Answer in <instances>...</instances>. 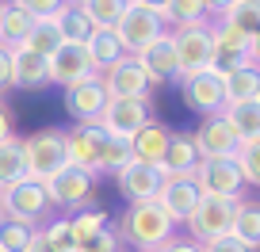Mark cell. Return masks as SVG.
<instances>
[{
  "label": "cell",
  "instance_id": "cell-41",
  "mask_svg": "<svg viewBox=\"0 0 260 252\" xmlns=\"http://www.w3.org/2000/svg\"><path fill=\"white\" fill-rule=\"evenodd\" d=\"M12 138V115L4 111V103H0V141H8Z\"/></svg>",
  "mask_w": 260,
  "mask_h": 252
},
{
  "label": "cell",
  "instance_id": "cell-12",
  "mask_svg": "<svg viewBox=\"0 0 260 252\" xmlns=\"http://www.w3.org/2000/svg\"><path fill=\"white\" fill-rule=\"evenodd\" d=\"M104 107H107V92H104V81H100V77L65 88V111H69V119H73L77 126H96Z\"/></svg>",
  "mask_w": 260,
  "mask_h": 252
},
{
  "label": "cell",
  "instance_id": "cell-26",
  "mask_svg": "<svg viewBox=\"0 0 260 252\" xmlns=\"http://www.w3.org/2000/svg\"><path fill=\"white\" fill-rule=\"evenodd\" d=\"M54 27L61 34V42H88V34H92V23L84 16L81 0H61L57 16H54Z\"/></svg>",
  "mask_w": 260,
  "mask_h": 252
},
{
  "label": "cell",
  "instance_id": "cell-6",
  "mask_svg": "<svg viewBox=\"0 0 260 252\" xmlns=\"http://www.w3.org/2000/svg\"><path fill=\"white\" fill-rule=\"evenodd\" d=\"M237 203H241V199H211V195H203L199 203H195L191 218L184 222V229H187V241L203 244V241H211V237L230 233V222H234Z\"/></svg>",
  "mask_w": 260,
  "mask_h": 252
},
{
  "label": "cell",
  "instance_id": "cell-10",
  "mask_svg": "<svg viewBox=\"0 0 260 252\" xmlns=\"http://www.w3.org/2000/svg\"><path fill=\"white\" fill-rule=\"evenodd\" d=\"M46 65H50V84H61V88H73V84H81V81L100 77L96 69H92V61H88L84 42H61V46L46 57Z\"/></svg>",
  "mask_w": 260,
  "mask_h": 252
},
{
  "label": "cell",
  "instance_id": "cell-24",
  "mask_svg": "<svg viewBox=\"0 0 260 252\" xmlns=\"http://www.w3.org/2000/svg\"><path fill=\"white\" fill-rule=\"evenodd\" d=\"M84 50H88V61L96 73H107L111 65H119L122 57H130L126 50H122V42L115 39V31H92L88 42H84Z\"/></svg>",
  "mask_w": 260,
  "mask_h": 252
},
{
  "label": "cell",
  "instance_id": "cell-11",
  "mask_svg": "<svg viewBox=\"0 0 260 252\" xmlns=\"http://www.w3.org/2000/svg\"><path fill=\"white\" fill-rule=\"evenodd\" d=\"M191 179L199 187V195H211V199H241V191H245L234 161H199Z\"/></svg>",
  "mask_w": 260,
  "mask_h": 252
},
{
  "label": "cell",
  "instance_id": "cell-20",
  "mask_svg": "<svg viewBox=\"0 0 260 252\" xmlns=\"http://www.w3.org/2000/svg\"><path fill=\"white\" fill-rule=\"evenodd\" d=\"M195 164H199V153L191 146V134H169V146H165V157L157 164V172L165 179H184L195 172Z\"/></svg>",
  "mask_w": 260,
  "mask_h": 252
},
{
  "label": "cell",
  "instance_id": "cell-36",
  "mask_svg": "<svg viewBox=\"0 0 260 252\" xmlns=\"http://www.w3.org/2000/svg\"><path fill=\"white\" fill-rule=\"evenodd\" d=\"M39 233L46 237V244H50L54 252H77L73 233H69V218H54V222H46V226H39Z\"/></svg>",
  "mask_w": 260,
  "mask_h": 252
},
{
  "label": "cell",
  "instance_id": "cell-8",
  "mask_svg": "<svg viewBox=\"0 0 260 252\" xmlns=\"http://www.w3.org/2000/svg\"><path fill=\"white\" fill-rule=\"evenodd\" d=\"M191 146H195V153H199V161H234L241 141L230 130L226 115H211V119H203L199 130L191 134Z\"/></svg>",
  "mask_w": 260,
  "mask_h": 252
},
{
  "label": "cell",
  "instance_id": "cell-33",
  "mask_svg": "<svg viewBox=\"0 0 260 252\" xmlns=\"http://www.w3.org/2000/svg\"><path fill=\"white\" fill-rule=\"evenodd\" d=\"M234 168L245 187H260V141H245L234 153Z\"/></svg>",
  "mask_w": 260,
  "mask_h": 252
},
{
  "label": "cell",
  "instance_id": "cell-31",
  "mask_svg": "<svg viewBox=\"0 0 260 252\" xmlns=\"http://www.w3.org/2000/svg\"><path fill=\"white\" fill-rule=\"evenodd\" d=\"M111 222H107V210H100V206H84V210L69 214V233H73V244L81 248L84 241H92V237L100 233V229H107Z\"/></svg>",
  "mask_w": 260,
  "mask_h": 252
},
{
  "label": "cell",
  "instance_id": "cell-15",
  "mask_svg": "<svg viewBox=\"0 0 260 252\" xmlns=\"http://www.w3.org/2000/svg\"><path fill=\"white\" fill-rule=\"evenodd\" d=\"M199 199H203V195H199L195 179L184 176V179H165L153 203L165 210V218H169L172 226H184V222L191 218V210H195V203H199Z\"/></svg>",
  "mask_w": 260,
  "mask_h": 252
},
{
  "label": "cell",
  "instance_id": "cell-17",
  "mask_svg": "<svg viewBox=\"0 0 260 252\" xmlns=\"http://www.w3.org/2000/svg\"><path fill=\"white\" fill-rule=\"evenodd\" d=\"M134 61L142 65V73H146L149 88H153V84L180 81V73H176V50H172V34H169V31H165L157 42H149L142 54H134Z\"/></svg>",
  "mask_w": 260,
  "mask_h": 252
},
{
  "label": "cell",
  "instance_id": "cell-7",
  "mask_svg": "<svg viewBox=\"0 0 260 252\" xmlns=\"http://www.w3.org/2000/svg\"><path fill=\"white\" fill-rule=\"evenodd\" d=\"M42 187H46L50 206H61V210L77 214V210H84V206H92V187H96V176L77 172V168H69V164H65V168L54 172Z\"/></svg>",
  "mask_w": 260,
  "mask_h": 252
},
{
  "label": "cell",
  "instance_id": "cell-37",
  "mask_svg": "<svg viewBox=\"0 0 260 252\" xmlns=\"http://www.w3.org/2000/svg\"><path fill=\"white\" fill-rule=\"evenodd\" d=\"M57 4H61V0H19V8H23L27 16L35 19V23H42V19H54V16H57Z\"/></svg>",
  "mask_w": 260,
  "mask_h": 252
},
{
  "label": "cell",
  "instance_id": "cell-43",
  "mask_svg": "<svg viewBox=\"0 0 260 252\" xmlns=\"http://www.w3.org/2000/svg\"><path fill=\"white\" fill-rule=\"evenodd\" d=\"M0 222H4V210H0Z\"/></svg>",
  "mask_w": 260,
  "mask_h": 252
},
{
  "label": "cell",
  "instance_id": "cell-1",
  "mask_svg": "<svg viewBox=\"0 0 260 252\" xmlns=\"http://www.w3.org/2000/svg\"><path fill=\"white\" fill-rule=\"evenodd\" d=\"M115 237L119 244L126 241L134 252H157L165 241L176 237V226L165 218V210L157 203H138V206H126L115 226Z\"/></svg>",
  "mask_w": 260,
  "mask_h": 252
},
{
  "label": "cell",
  "instance_id": "cell-35",
  "mask_svg": "<svg viewBox=\"0 0 260 252\" xmlns=\"http://www.w3.org/2000/svg\"><path fill=\"white\" fill-rule=\"evenodd\" d=\"M35 229L19 226V222H0V252H27Z\"/></svg>",
  "mask_w": 260,
  "mask_h": 252
},
{
  "label": "cell",
  "instance_id": "cell-42",
  "mask_svg": "<svg viewBox=\"0 0 260 252\" xmlns=\"http://www.w3.org/2000/svg\"><path fill=\"white\" fill-rule=\"evenodd\" d=\"M0 92H8V50L0 46Z\"/></svg>",
  "mask_w": 260,
  "mask_h": 252
},
{
  "label": "cell",
  "instance_id": "cell-34",
  "mask_svg": "<svg viewBox=\"0 0 260 252\" xmlns=\"http://www.w3.org/2000/svg\"><path fill=\"white\" fill-rule=\"evenodd\" d=\"M57 46H61V34H57L54 19H42V23H35L31 34H27V42H23V50H31V54H39V57H50Z\"/></svg>",
  "mask_w": 260,
  "mask_h": 252
},
{
  "label": "cell",
  "instance_id": "cell-27",
  "mask_svg": "<svg viewBox=\"0 0 260 252\" xmlns=\"http://www.w3.org/2000/svg\"><path fill=\"white\" fill-rule=\"evenodd\" d=\"M214 12H218L234 31H241L245 39L260 42V8H256V4H249V0H234V4H214Z\"/></svg>",
  "mask_w": 260,
  "mask_h": 252
},
{
  "label": "cell",
  "instance_id": "cell-14",
  "mask_svg": "<svg viewBox=\"0 0 260 252\" xmlns=\"http://www.w3.org/2000/svg\"><path fill=\"white\" fill-rule=\"evenodd\" d=\"M100 81H104L107 99H149V81L134 57H122L119 65L100 73Z\"/></svg>",
  "mask_w": 260,
  "mask_h": 252
},
{
  "label": "cell",
  "instance_id": "cell-28",
  "mask_svg": "<svg viewBox=\"0 0 260 252\" xmlns=\"http://www.w3.org/2000/svg\"><path fill=\"white\" fill-rule=\"evenodd\" d=\"M126 164H134V149L126 138H111L104 134V146H100V161H96V176H119Z\"/></svg>",
  "mask_w": 260,
  "mask_h": 252
},
{
  "label": "cell",
  "instance_id": "cell-30",
  "mask_svg": "<svg viewBox=\"0 0 260 252\" xmlns=\"http://www.w3.org/2000/svg\"><path fill=\"white\" fill-rule=\"evenodd\" d=\"M23 179H27V168H23V149H19V138L0 141V191L23 184Z\"/></svg>",
  "mask_w": 260,
  "mask_h": 252
},
{
  "label": "cell",
  "instance_id": "cell-22",
  "mask_svg": "<svg viewBox=\"0 0 260 252\" xmlns=\"http://www.w3.org/2000/svg\"><path fill=\"white\" fill-rule=\"evenodd\" d=\"M169 126H161V122L149 119L146 126H142L134 138H130V149H134V161L138 164H149V168H157L165 157V146H169Z\"/></svg>",
  "mask_w": 260,
  "mask_h": 252
},
{
  "label": "cell",
  "instance_id": "cell-18",
  "mask_svg": "<svg viewBox=\"0 0 260 252\" xmlns=\"http://www.w3.org/2000/svg\"><path fill=\"white\" fill-rule=\"evenodd\" d=\"M115 184H119V195L126 199L130 206H138V203H153L157 191H161L165 176L157 168H149V164H126V168L115 176Z\"/></svg>",
  "mask_w": 260,
  "mask_h": 252
},
{
  "label": "cell",
  "instance_id": "cell-3",
  "mask_svg": "<svg viewBox=\"0 0 260 252\" xmlns=\"http://www.w3.org/2000/svg\"><path fill=\"white\" fill-rule=\"evenodd\" d=\"M165 34V23L153 16V4L149 0H126L122 4V16L119 23H115V39L122 42V50H126L130 57L142 54V50L149 46V42H157Z\"/></svg>",
  "mask_w": 260,
  "mask_h": 252
},
{
  "label": "cell",
  "instance_id": "cell-4",
  "mask_svg": "<svg viewBox=\"0 0 260 252\" xmlns=\"http://www.w3.org/2000/svg\"><path fill=\"white\" fill-rule=\"evenodd\" d=\"M211 23V19H207ZM207 23H191V27H176L172 34V50H176V73L180 81L184 77H195V73H211V57H214V46H211V31Z\"/></svg>",
  "mask_w": 260,
  "mask_h": 252
},
{
  "label": "cell",
  "instance_id": "cell-40",
  "mask_svg": "<svg viewBox=\"0 0 260 252\" xmlns=\"http://www.w3.org/2000/svg\"><path fill=\"white\" fill-rule=\"evenodd\" d=\"M157 252H199V244L187 241V237H172V241H165Z\"/></svg>",
  "mask_w": 260,
  "mask_h": 252
},
{
  "label": "cell",
  "instance_id": "cell-23",
  "mask_svg": "<svg viewBox=\"0 0 260 252\" xmlns=\"http://www.w3.org/2000/svg\"><path fill=\"white\" fill-rule=\"evenodd\" d=\"M230 237L249 252L260 248V206L252 203V199H241V203H237L234 222H230Z\"/></svg>",
  "mask_w": 260,
  "mask_h": 252
},
{
  "label": "cell",
  "instance_id": "cell-2",
  "mask_svg": "<svg viewBox=\"0 0 260 252\" xmlns=\"http://www.w3.org/2000/svg\"><path fill=\"white\" fill-rule=\"evenodd\" d=\"M19 149H23L27 179H35V184H46L54 172L65 168V130H57V126H42V130L19 138Z\"/></svg>",
  "mask_w": 260,
  "mask_h": 252
},
{
  "label": "cell",
  "instance_id": "cell-19",
  "mask_svg": "<svg viewBox=\"0 0 260 252\" xmlns=\"http://www.w3.org/2000/svg\"><path fill=\"white\" fill-rule=\"evenodd\" d=\"M50 84V65L46 57L31 54V50H8V88H23V92H35V88H46Z\"/></svg>",
  "mask_w": 260,
  "mask_h": 252
},
{
  "label": "cell",
  "instance_id": "cell-39",
  "mask_svg": "<svg viewBox=\"0 0 260 252\" xmlns=\"http://www.w3.org/2000/svg\"><path fill=\"white\" fill-rule=\"evenodd\" d=\"M199 252H249V248H241V244H237L230 233H222V237H211V241H203V244H199Z\"/></svg>",
  "mask_w": 260,
  "mask_h": 252
},
{
  "label": "cell",
  "instance_id": "cell-32",
  "mask_svg": "<svg viewBox=\"0 0 260 252\" xmlns=\"http://www.w3.org/2000/svg\"><path fill=\"white\" fill-rule=\"evenodd\" d=\"M122 4H126V0H81L92 31H115V23H119V16H122Z\"/></svg>",
  "mask_w": 260,
  "mask_h": 252
},
{
  "label": "cell",
  "instance_id": "cell-25",
  "mask_svg": "<svg viewBox=\"0 0 260 252\" xmlns=\"http://www.w3.org/2000/svg\"><path fill=\"white\" fill-rule=\"evenodd\" d=\"M31 27H35V19L19 8V0L16 4H0V46L4 50H19L27 42V34H31Z\"/></svg>",
  "mask_w": 260,
  "mask_h": 252
},
{
  "label": "cell",
  "instance_id": "cell-13",
  "mask_svg": "<svg viewBox=\"0 0 260 252\" xmlns=\"http://www.w3.org/2000/svg\"><path fill=\"white\" fill-rule=\"evenodd\" d=\"M180 96H184V107H191L195 115H222L226 111V99H222V81L214 73H195L180 81Z\"/></svg>",
  "mask_w": 260,
  "mask_h": 252
},
{
  "label": "cell",
  "instance_id": "cell-9",
  "mask_svg": "<svg viewBox=\"0 0 260 252\" xmlns=\"http://www.w3.org/2000/svg\"><path fill=\"white\" fill-rule=\"evenodd\" d=\"M153 119L149 115V99H107L104 115H100V130L111 134V138H134V134Z\"/></svg>",
  "mask_w": 260,
  "mask_h": 252
},
{
  "label": "cell",
  "instance_id": "cell-29",
  "mask_svg": "<svg viewBox=\"0 0 260 252\" xmlns=\"http://www.w3.org/2000/svg\"><path fill=\"white\" fill-rule=\"evenodd\" d=\"M226 122L230 130L237 134V141H260V103H237V107H226Z\"/></svg>",
  "mask_w": 260,
  "mask_h": 252
},
{
  "label": "cell",
  "instance_id": "cell-16",
  "mask_svg": "<svg viewBox=\"0 0 260 252\" xmlns=\"http://www.w3.org/2000/svg\"><path fill=\"white\" fill-rule=\"evenodd\" d=\"M100 146H104V130L100 126H73V130H65V164L96 176Z\"/></svg>",
  "mask_w": 260,
  "mask_h": 252
},
{
  "label": "cell",
  "instance_id": "cell-21",
  "mask_svg": "<svg viewBox=\"0 0 260 252\" xmlns=\"http://www.w3.org/2000/svg\"><path fill=\"white\" fill-rule=\"evenodd\" d=\"M222 81V99L226 107H237V103H260V69L249 65V69H234V73L218 77Z\"/></svg>",
  "mask_w": 260,
  "mask_h": 252
},
{
  "label": "cell",
  "instance_id": "cell-38",
  "mask_svg": "<svg viewBox=\"0 0 260 252\" xmlns=\"http://www.w3.org/2000/svg\"><path fill=\"white\" fill-rule=\"evenodd\" d=\"M77 252H119V237H115V229L107 226V229H100L92 241H84Z\"/></svg>",
  "mask_w": 260,
  "mask_h": 252
},
{
  "label": "cell",
  "instance_id": "cell-5",
  "mask_svg": "<svg viewBox=\"0 0 260 252\" xmlns=\"http://www.w3.org/2000/svg\"><path fill=\"white\" fill-rule=\"evenodd\" d=\"M0 210H4V222H19V226L39 229L50 214V199L46 187L35 184V179H23V184L0 191Z\"/></svg>",
  "mask_w": 260,
  "mask_h": 252
}]
</instances>
